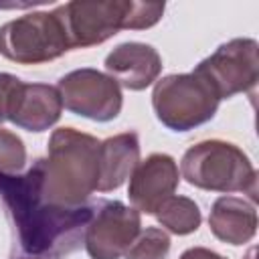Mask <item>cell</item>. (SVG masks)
I'll use <instances>...</instances> for the list:
<instances>
[{"instance_id": "7a4b0ae2", "label": "cell", "mask_w": 259, "mask_h": 259, "mask_svg": "<svg viewBox=\"0 0 259 259\" xmlns=\"http://www.w3.org/2000/svg\"><path fill=\"white\" fill-rule=\"evenodd\" d=\"M99 140L75 127H59L42 162V196L63 206L85 204L99 180Z\"/></svg>"}, {"instance_id": "8fae6325", "label": "cell", "mask_w": 259, "mask_h": 259, "mask_svg": "<svg viewBox=\"0 0 259 259\" xmlns=\"http://www.w3.org/2000/svg\"><path fill=\"white\" fill-rule=\"evenodd\" d=\"M105 71L119 87L130 91H142L158 81L162 71V57L152 45L146 42H121L105 57Z\"/></svg>"}, {"instance_id": "6da1fadb", "label": "cell", "mask_w": 259, "mask_h": 259, "mask_svg": "<svg viewBox=\"0 0 259 259\" xmlns=\"http://www.w3.org/2000/svg\"><path fill=\"white\" fill-rule=\"evenodd\" d=\"M0 204L12 227L14 247L24 257L61 259L85 241L95 202L63 206L42 196V162L26 172L0 174Z\"/></svg>"}, {"instance_id": "ba28073f", "label": "cell", "mask_w": 259, "mask_h": 259, "mask_svg": "<svg viewBox=\"0 0 259 259\" xmlns=\"http://www.w3.org/2000/svg\"><path fill=\"white\" fill-rule=\"evenodd\" d=\"M65 24L71 49H87L101 45L125 30L130 0H103V2H67L57 6Z\"/></svg>"}, {"instance_id": "9c48e42d", "label": "cell", "mask_w": 259, "mask_h": 259, "mask_svg": "<svg viewBox=\"0 0 259 259\" xmlns=\"http://www.w3.org/2000/svg\"><path fill=\"white\" fill-rule=\"evenodd\" d=\"M142 231V217L119 200H97L85 231V249L91 259H119Z\"/></svg>"}, {"instance_id": "5b68a950", "label": "cell", "mask_w": 259, "mask_h": 259, "mask_svg": "<svg viewBox=\"0 0 259 259\" xmlns=\"http://www.w3.org/2000/svg\"><path fill=\"white\" fill-rule=\"evenodd\" d=\"M71 51L65 24L55 10L28 12L0 26V55L18 65H40Z\"/></svg>"}, {"instance_id": "ac0fdd59", "label": "cell", "mask_w": 259, "mask_h": 259, "mask_svg": "<svg viewBox=\"0 0 259 259\" xmlns=\"http://www.w3.org/2000/svg\"><path fill=\"white\" fill-rule=\"evenodd\" d=\"M164 14V4L160 2H136L130 0V12L125 20V30H144L154 26Z\"/></svg>"}, {"instance_id": "2e32d148", "label": "cell", "mask_w": 259, "mask_h": 259, "mask_svg": "<svg viewBox=\"0 0 259 259\" xmlns=\"http://www.w3.org/2000/svg\"><path fill=\"white\" fill-rule=\"evenodd\" d=\"M170 253V235L158 227H146L123 253V259H166Z\"/></svg>"}, {"instance_id": "5bb4252c", "label": "cell", "mask_w": 259, "mask_h": 259, "mask_svg": "<svg viewBox=\"0 0 259 259\" xmlns=\"http://www.w3.org/2000/svg\"><path fill=\"white\" fill-rule=\"evenodd\" d=\"M140 162V138L136 132L111 136L99 144V180L97 192L117 190Z\"/></svg>"}, {"instance_id": "3957f363", "label": "cell", "mask_w": 259, "mask_h": 259, "mask_svg": "<svg viewBox=\"0 0 259 259\" xmlns=\"http://www.w3.org/2000/svg\"><path fill=\"white\" fill-rule=\"evenodd\" d=\"M182 178L212 192H243L257 200V170L247 154L225 140H204L190 146L180 160Z\"/></svg>"}, {"instance_id": "44dd1931", "label": "cell", "mask_w": 259, "mask_h": 259, "mask_svg": "<svg viewBox=\"0 0 259 259\" xmlns=\"http://www.w3.org/2000/svg\"><path fill=\"white\" fill-rule=\"evenodd\" d=\"M20 259H36V257H20Z\"/></svg>"}, {"instance_id": "52a82bcc", "label": "cell", "mask_w": 259, "mask_h": 259, "mask_svg": "<svg viewBox=\"0 0 259 259\" xmlns=\"http://www.w3.org/2000/svg\"><path fill=\"white\" fill-rule=\"evenodd\" d=\"M57 89L65 109L93 121L115 119L123 105L117 81L97 69H75L59 79Z\"/></svg>"}, {"instance_id": "4fadbf2b", "label": "cell", "mask_w": 259, "mask_h": 259, "mask_svg": "<svg viewBox=\"0 0 259 259\" xmlns=\"http://www.w3.org/2000/svg\"><path fill=\"white\" fill-rule=\"evenodd\" d=\"M208 227L212 235L229 245H245L257 233V208L255 202L241 196H219L208 214Z\"/></svg>"}, {"instance_id": "8992f818", "label": "cell", "mask_w": 259, "mask_h": 259, "mask_svg": "<svg viewBox=\"0 0 259 259\" xmlns=\"http://www.w3.org/2000/svg\"><path fill=\"white\" fill-rule=\"evenodd\" d=\"M259 45L255 38H233L221 45L210 57L194 69L219 99H229L237 93H249L259 79Z\"/></svg>"}, {"instance_id": "d6986e66", "label": "cell", "mask_w": 259, "mask_h": 259, "mask_svg": "<svg viewBox=\"0 0 259 259\" xmlns=\"http://www.w3.org/2000/svg\"><path fill=\"white\" fill-rule=\"evenodd\" d=\"M22 81L16 75L0 73V123L10 119V113L16 105V99L22 89Z\"/></svg>"}, {"instance_id": "30bf717a", "label": "cell", "mask_w": 259, "mask_h": 259, "mask_svg": "<svg viewBox=\"0 0 259 259\" xmlns=\"http://www.w3.org/2000/svg\"><path fill=\"white\" fill-rule=\"evenodd\" d=\"M180 182L178 164L168 154H150L138 162L130 176L127 196L138 212L154 214L160 204L174 194Z\"/></svg>"}, {"instance_id": "ffe728a7", "label": "cell", "mask_w": 259, "mask_h": 259, "mask_svg": "<svg viewBox=\"0 0 259 259\" xmlns=\"http://www.w3.org/2000/svg\"><path fill=\"white\" fill-rule=\"evenodd\" d=\"M180 259H227V257H223L206 247H192V249H186L180 255Z\"/></svg>"}, {"instance_id": "7c38bea8", "label": "cell", "mask_w": 259, "mask_h": 259, "mask_svg": "<svg viewBox=\"0 0 259 259\" xmlns=\"http://www.w3.org/2000/svg\"><path fill=\"white\" fill-rule=\"evenodd\" d=\"M63 111V99L55 85L47 83H24L16 105L10 113L14 125L26 132H45L53 127Z\"/></svg>"}, {"instance_id": "9a60e30c", "label": "cell", "mask_w": 259, "mask_h": 259, "mask_svg": "<svg viewBox=\"0 0 259 259\" xmlns=\"http://www.w3.org/2000/svg\"><path fill=\"white\" fill-rule=\"evenodd\" d=\"M158 223L174 235H190L200 227L202 214L198 204L188 196H170L154 212Z\"/></svg>"}, {"instance_id": "e0dca14e", "label": "cell", "mask_w": 259, "mask_h": 259, "mask_svg": "<svg viewBox=\"0 0 259 259\" xmlns=\"http://www.w3.org/2000/svg\"><path fill=\"white\" fill-rule=\"evenodd\" d=\"M26 166L24 142L10 130L0 127V174H18Z\"/></svg>"}, {"instance_id": "277c9868", "label": "cell", "mask_w": 259, "mask_h": 259, "mask_svg": "<svg viewBox=\"0 0 259 259\" xmlns=\"http://www.w3.org/2000/svg\"><path fill=\"white\" fill-rule=\"evenodd\" d=\"M219 103V95L194 71L166 75L152 91L156 117L172 132H188L210 121Z\"/></svg>"}]
</instances>
